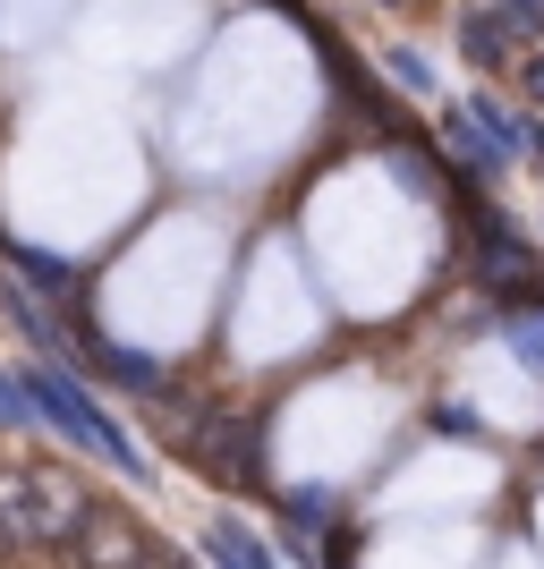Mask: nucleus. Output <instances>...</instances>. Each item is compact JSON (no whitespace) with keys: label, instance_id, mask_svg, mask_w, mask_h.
I'll return each instance as SVG.
<instances>
[{"label":"nucleus","instance_id":"nucleus-2","mask_svg":"<svg viewBox=\"0 0 544 569\" xmlns=\"http://www.w3.org/2000/svg\"><path fill=\"white\" fill-rule=\"evenodd\" d=\"M205 552H214L221 569H281V561H273V552H264L238 519H214V527H205Z\"/></svg>","mask_w":544,"mask_h":569},{"label":"nucleus","instance_id":"nucleus-3","mask_svg":"<svg viewBox=\"0 0 544 569\" xmlns=\"http://www.w3.org/2000/svg\"><path fill=\"white\" fill-rule=\"evenodd\" d=\"M102 375H111L119 391H162V366L137 357V349H111V357H102Z\"/></svg>","mask_w":544,"mask_h":569},{"label":"nucleus","instance_id":"nucleus-1","mask_svg":"<svg viewBox=\"0 0 544 569\" xmlns=\"http://www.w3.org/2000/svg\"><path fill=\"white\" fill-rule=\"evenodd\" d=\"M26 400H34V426H60L77 451H95L111 476H137V485L154 476V459H145L137 442L111 426V408H102L95 391L69 375V366H26Z\"/></svg>","mask_w":544,"mask_h":569},{"label":"nucleus","instance_id":"nucleus-7","mask_svg":"<svg viewBox=\"0 0 544 569\" xmlns=\"http://www.w3.org/2000/svg\"><path fill=\"white\" fill-rule=\"evenodd\" d=\"M520 86H527V102H544V60H527V69H520Z\"/></svg>","mask_w":544,"mask_h":569},{"label":"nucleus","instance_id":"nucleus-5","mask_svg":"<svg viewBox=\"0 0 544 569\" xmlns=\"http://www.w3.org/2000/svg\"><path fill=\"white\" fill-rule=\"evenodd\" d=\"M502 340H511V349L527 357V366H544V307H527V315H511V323H502Z\"/></svg>","mask_w":544,"mask_h":569},{"label":"nucleus","instance_id":"nucleus-4","mask_svg":"<svg viewBox=\"0 0 544 569\" xmlns=\"http://www.w3.org/2000/svg\"><path fill=\"white\" fill-rule=\"evenodd\" d=\"M502 9H485V18H468V34H459V43H468V60H485V69H502Z\"/></svg>","mask_w":544,"mask_h":569},{"label":"nucleus","instance_id":"nucleus-6","mask_svg":"<svg viewBox=\"0 0 544 569\" xmlns=\"http://www.w3.org/2000/svg\"><path fill=\"white\" fill-rule=\"evenodd\" d=\"M383 69L400 77L408 94H434V60H426V51H383Z\"/></svg>","mask_w":544,"mask_h":569}]
</instances>
